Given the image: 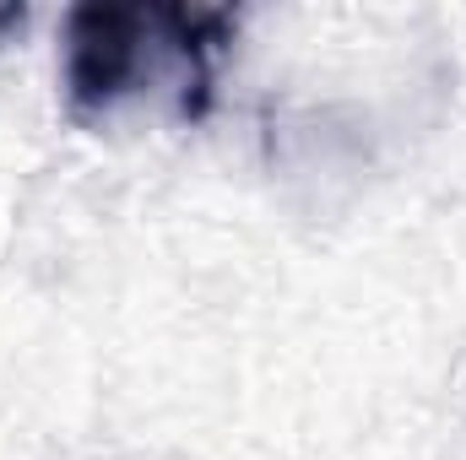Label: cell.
Wrapping results in <instances>:
<instances>
[{"label":"cell","instance_id":"cell-1","mask_svg":"<svg viewBox=\"0 0 466 460\" xmlns=\"http://www.w3.org/2000/svg\"><path fill=\"white\" fill-rule=\"evenodd\" d=\"M233 27L238 16L228 5H71L60 33L66 115L76 125H98L136 98L163 93L185 125L207 119Z\"/></svg>","mask_w":466,"mask_h":460}]
</instances>
